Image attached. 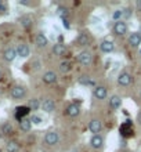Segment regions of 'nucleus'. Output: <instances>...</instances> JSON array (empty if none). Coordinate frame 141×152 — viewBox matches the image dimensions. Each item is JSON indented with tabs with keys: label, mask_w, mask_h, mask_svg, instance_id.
Segmentation results:
<instances>
[{
	"label": "nucleus",
	"mask_w": 141,
	"mask_h": 152,
	"mask_svg": "<svg viewBox=\"0 0 141 152\" xmlns=\"http://www.w3.org/2000/svg\"><path fill=\"white\" fill-rule=\"evenodd\" d=\"M77 83L83 84V86H89V84H93V80L89 75H82L79 79H77Z\"/></svg>",
	"instance_id": "25"
},
{
	"label": "nucleus",
	"mask_w": 141,
	"mask_h": 152,
	"mask_svg": "<svg viewBox=\"0 0 141 152\" xmlns=\"http://www.w3.org/2000/svg\"><path fill=\"white\" fill-rule=\"evenodd\" d=\"M31 122H32L33 124H40V123H42V119H40V118H39V116L33 115L32 118H31Z\"/></svg>",
	"instance_id": "32"
},
{
	"label": "nucleus",
	"mask_w": 141,
	"mask_h": 152,
	"mask_svg": "<svg viewBox=\"0 0 141 152\" xmlns=\"http://www.w3.org/2000/svg\"><path fill=\"white\" fill-rule=\"evenodd\" d=\"M121 147H122V148H125V147H126V140H125V138L121 141Z\"/></svg>",
	"instance_id": "37"
},
{
	"label": "nucleus",
	"mask_w": 141,
	"mask_h": 152,
	"mask_svg": "<svg viewBox=\"0 0 141 152\" xmlns=\"http://www.w3.org/2000/svg\"><path fill=\"white\" fill-rule=\"evenodd\" d=\"M20 22H21V25H22L24 28L28 29V28H31V26H32L33 20L29 15H24V17H21V18H20Z\"/></svg>",
	"instance_id": "24"
},
{
	"label": "nucleus",
	"mask_w": 141,
	"mask_h": 152,
	"mask_svg": "<svg viewBox=\"0 0 141 152\" xmlns=\"http://www.w3.org/2000/svg\"><path fill=\"white\" fill-rule=\"evenodd\" d=\"M57 73L54 72V71H47V72L43 73V82H45L46 84H53L57 82Z\"/></svg>",
	"instance_id": "13"
},
{
	"label": "nucleus",
	"mask_w": 141,
	"mask_h": 152,
	"mask_svg": "<svg viewBox=\"0 0 141 152\" xmlns=\"http://www.w3.org/2000/svg\"><path fill=\"white\" fill-rule=\"evenodd\" d=\"M17 54L20 57H22V58H26V57H29V54H31V50H29L28 44H20L18 47H17Z\"/></svg>",
	"instance_id": "17"
},
{
	"label": "nucleus",
	"mask_w": 141,
	"mask_h": 152,
	"mask_svg": "<svg viewBox=\"0 0 141 152\" xmlns=\"http://www.w3.org/2000/svg\"><path fill=\"white\" fill-rule=\"evenodd\" d=\"M10 96L14 100H21V98H24L26 96V88L24 86H14L11 88V91H10Z\"/></svg>",
	"instance_id": "4"
},
{
	"label": "nucleus",
	"mask_w": 141,
	"mask_h": 152,
	"mask_svg": "<svg viewBox=\"0 0 141 152\" xmlns=\"http://www.w3.org/2000/svg\"><path fill=\"white\" fill-rule=\"evenodd\" d=\"M100 50L102 53L109 54V53H112L113 50H115V44H113V42H111V40H104V42H101V44H100Z\"/></svg>",
	"instance_id": "14"
},
{
	"label": "nucleus",
	"mask_w": 141,
	"mask_h": 152,
	"mask_svg": "<svg viewBox=\"0 0 141 152\" xmlns=\"http://www.w3.org/2000/svg\"><path fill=\"white\" fill-rule=\"evenodd\" d=\"M129 44L132 46V47L137 48L138 46L141 44V33L140 32L130 33V36H129Z\"/></svg>",
	"instance_id": "12"
},
{
	"label": "nucleus",
	"mask_w": 141,
	"mask_h": 152,
	"mask_svg": "<svg viewBox=\"0 0 141 152\" xmlns=\"http://www.w3.org/2000/svg\"><path fill=\"white\" fill-rule=\"evenodd\" d=\"M53 53H54V56L61 57L65 53V46L62 43H56L53 46Z\"/></svg>",
	"instance_id": "21"
},
{
	"label": "nucleus",
	"mask_w": 141,
	"mask_h": 152,
	"mask_svg": "<svg viewBox=\"0 0 141 152\" xmlns=\"http://www.w3.org/2000/svg\"><path fill=\"white\" fill-rule=\"evenodd\" d=\"M89 130L93 133L94 136L100 134L101 130H102V122L100 119H91L89 123Z\"/></svg>",
	"instance_id": "7"
},
{
	"label": "nucleus",
	"mask_w": 141,
	"mask_h": 152,
	"mask_svg": "<svg viewBox=\"0 0 141 152\" xmlns=\"http://www.w3.org/2000/svg\"><path fill=\"white\" fill-rule=\"evenodd\" d=\"M6 151L7 152H18L20 151V144L17 141H8L6 145Z\"/></svg>",
	"instance_id": "23"
},
{
	"label": "nucleus",
	"mask_w": 141,
	"mask_h": 152,
	"mask_svg": "<svg viewBox=\"0 0 141 152\" xmlns=\"http://www.w3.org/2000/svg\"><path fill=\"white\" fill-rule=\"evenodd\" d=\"M77 60L83 66H90L91 62H93V54L89 51V50H83V51L79 54Z\"/></svg>",
	"instance_id": "2"
},
{
	"label": "nucleus",
	"mask_w": 141,
	"mask_h": 152,
	"mask_svg": "<svg viewBox=\"0 0 141 152\" xmlns=\"http://www.w3.org/2000/svg\"><path fill=\"white\" fill-rule=\"evenodd\" d=\"M136 8H137V11L141 12V0H137V1H136Z\"/></svg>",
	"instance_id": "33"
},
{
	"label": "nucleus",
	"mask_w": 141,
	"mask_h": 152,
	"mask_svg": "<svg viewBox=\"0 0 141 152\" xmlns=\"http://www.w3.org/2000/svg\"><path fill=\"white\" fill-rule=\"evenodd\" d=\"M119 133H121L122 138H129V137H133V123L132 120H126L125 123L121 124L119 127Z\"/></svg>",
	"instance_id": "1"
},
{
	"label": "nucleus",
	"mask_w": 141,
	"mask_h": 152,
	"mask_svg": "<svg viewBox=\"0 0 141 152\" xmlns=\"http://www.w3.org/2000/svg\"><path fill=\"white\" fill-rule=\"evenodd\" d=\"M1 133H3V134H6V136H7V134H11V133H12V126H11V123L6 122V123L1 126Z\"/></svg>",
	"instance_id": "28"
},
{
	"label": "nucleus",
	"mask_w": 141,
	"mask_h": 152,
	"mask_svg": "<svg viewBox=\"0 0 141 152\" xmlns=\"http://www.w3.org/2000/svg\"><path fill=\"white\" fill-rule=\"evenodd\" d=\"M65 113L68 116H71V118H76L80 113V107L76 104H71V105H68V108L65 109Z\"/></svg>",
	"instance_id": "15"
},
{
	"label": "nucleus",
	"mask_w": 141,
	"mask_h": 152,
	"mask_svg": "<svg viewBox=\"0 0 141 152\" xmlns=\"http://www.w3.org/2000/svg\"><path fill=\"white\" fill-rule=\"evenodd\" d=\"M121 105H122V98L119 96H112L111 98H109V108L111 109H118V108H121Z\"/></svg>",
	"instance_id": "18"
},
{
	"label": "nucleus",
	"mask_w": 141,
	"mask_h": 152,
	"mask_svg": "<svg viewBox=\"0 0 141 152\" xmlns=\"http://www.w3.org/2000/svg\"><path fill=\"white\" fill-rule=\"evenodd\" d=\"M113 33L116 36H123V35L127 33V25H126L125 21L122 20V21L115 22V25H113Z\"/></svg>",
	"instance_id": "5"
},
{
	"label": "nucleus",
	"mask_w": 141,
	"mask_h": 152,
	"mask_svg": "<svg viewBox=\"0 0 141 152\" xmlns=\"http://www.w3.org/2000/svg\"><path fill=\"white\" fill-rule=\"evenodd\" d=\"M42 109L47 113L54 112V109H56V102H54V100H53V98H46V100H43V102H42Z\"/></svg>",
	"instance_id": "9"
},
{
	"label": "nucleus",
	"mask_w": 141,
	"mask_h": 152,
	"mask_svg": "<svg viewBox=\"0 0 141 152\" xmlns=\"http://www.w3.org/2000/svg\"><path fill=\"white\" fill-rule=\"evenodd\" d=\"M0 11H6V4L3 1H0Z\"/></svg>",
	"instance_id": "34"
},
{
	"label": "nucleus",
	"mask_w": 141,
	"mask_h": 152,
	"mask_svg": "<svg viewBox=\"0 0 141 152\" xmlns=\"http://www.w3.org/2000/svg\"><path fill=\"white\" fill-rule=\"evenodd\" d=\"M58 141H60V134L57 132H48L46 133V136H45V142L47 145H56L58 144Z\"/></svg>",
	"instance_id": "6"
},
{
	"label": "nucleus",
	"mask_w": 141,
	"mask_h": 152,
	"mask_svg": "<svg viewBox=\"0 0 141 152\" xmlns=\"http://www.w3.org/2000/svg\"><path fill=\"white\" fill-rule=\"evenodd\" d=\"M48 43L47 37L45 36V33H37L36 35V46L37 47H46Z\"/></svg>",
	"instance_id": "20"
},
{
	"label": "nucleus",
	"mask_w": 141,
	"mask_h": 152,
	"mask_svg": "<svg viewBox=\"0 0 141 152\" xmlns=\"http://www.w3.org/2000/svg\"><path fill=\"white\" fill-rule=\"evenodd\" d=\"M93 96L97 100H105L107 96H108V91H107V87L105 86H96L93 90Z\"/></svg>",
	"instance_id": "8"
},
{
	"label": "nucleus",
	"mask_w": 141,
	"mask_h": 152,
	"mask_svg": "<svg viewBox=\"0 0 141 152\" xmlns=\"http://www.w3.org/2000/svg\"><path fill=\"white\" fill-rule=\"evenodd\" d=\"M90 145L93 147L94 149H101L102 145H104V137L101 134H97V136H93L91 140H90Z\"/></svg>",
	"instance_id": "10"
},
{
	"label": "nucleus",
	"mask_w": 141,
	"mask_h": 152,
	"mask_svg": "<svg viewBox=\"0 0 141 152\" xmlns=\"http://www.w3.org/2000/svg\"><path fill=\"white\" fill-rule=\"evenodd\" d=\"M57 15L61 17L62 20H66V15H68V10L64 7H58V10H57Z\"/></svg>",
	"instance_id": "29"
},
{
	"label": "nucleus",
	"mask_w": 141,
	"mask_h": 152,
	"mask_svg": "<svg viewBox=\"0 0 141 152\" xmlns=\"http://www.w3.org/2000/svg\"><path fill=\"white\" fill-rule=\"evenodd\" d=\"M140 97H141V91H140Z\"/></svg>",
	"instance_id": "39"
},
{
	"label": "nucleus",
	"mask_w": 141,
	"mask_h": 152,
	"mask_svg": "<svg viewBox=\"0 0 141 152\" xmlns=\"http://www.w3.org/2000/svg\"><path fill=\"white\" fill-rule=\"evenodd\" d=\"M132 82H133V76L130 75L129 72H126V71L121 72L119 73V76H118V84H119V86L127 87V86L132 84Z\"/></svg>",
	"instance_id": "3"
},
{
	"label": "nucleus",
	"mask_w": 141,
	"mask_h": 152,
	"mask_svg": "<svg viewBox=\"0 0 141 152\" xmlns=\"http://www.w3.org/2000/svg\"><path fill=\"white\" fill-rule=\"evenodd\" d=\"M112 18L115 21H122V18H123V10H116V11L112 14Z\"/></svg>",
	"instance_id": "30"
},
{
	"label": "nucleus",
	"mask_w": 141,
	"mask_h": 152,
	"mask_svg": "<svg viewBox=\"0 0 141 152\" xmlns=\"http://www.w3.org/2000/svg\"><path fill=\"white\" fill-rule=\"evenodd\" d=\"M137 122H138V124H141V111L137 113Z\"/></svg>",
	"instance_id": "36"
},
{
	"label": "nucleus",
	"mask_w": 141,
	"mask_h": 152,
	"mask_svg": "<svg viewBox=\"0 0 141 152\" xmlns=\"http://www.w3.org/2000/svg\"><path fill=\"white\" fill-rule=\"evenodd\" d=\"M132 14H133V11H132V8H130V7L123 8V18H125V20L130 18V17H132Z\"/></svg>",
	"instance_id": "31"
},
{
	"label": "nucleus",
	"mask_w": 141,
	"mask_h": 152,
	"mask_svg": "<svg viewBox=\"0 0 141 152\" xmlns=\"http://www.w3.org/2000/svg\"><path fill=\"white\" fill-rule=\"evenodd\" d=\"M60 71L62 73L69 72V71H71V62H69V61H62L60 64Z\"/></svg>",
	"instance_id": "27"
},
{
	"label": "nucleus",
	"mask_w": 141,
	"mask_h": 152,
	"mask_svg": "<svg viewBox=\"0 0 141 152\" xmlns=\"http://www.w3.org/2000/svg\"><path fill=\"white\" fill-rule=\"evenodd\" d=\"M62 25H64L66 29H69V24H68V20H62Z\"/></svg>",
	"instance_id": "35"
},
{
	"label": "nucleus",
	"mask_w": 141,
	"mask_h": 152,
	"mask_svg": "<svg viewBox=\"0 0 141 152\" xmlns=\"http://www.w3.org/2000/svg\"><path fill=\"white\" fill-rule=\"evenodd\" d=\"M20 129L25 133L29 132V130L32 129V122H31V119H26V118H25V119L21 120L20 122Z\"/></svg>",
	"instance_id": "22"
},
{
	"label": "nucleus",
	"mask_w": 141,
	"mask_h": 152,
	"mask_svg": "<svg viewBox=\"0 0 141 152\" xmlns=\"http://www.w3.org/2000/svg\"><path fill=\"white\" fill-rule=\"evenodd\" d=\"M89 42H90V37H89V35H87V33H80V35L77 36V39H76L77 46H80V47L87 46V44H89Z\"/></svg>",
	"instance_id": "19"
},
{
	"label": "nucleus",
	"mask_w": 141,
	"mask_h": 152,
	"mask_svg": "<svg viewBox=\"0 0 141 152\" xmlns=\"http://www.w3.org/2000/svg\"><path fill=\"white\" fill-rule=\"evenodd\" d=\"M17 56H18V54H17V48H12V47L6 48L3 53V58H4V61H7V62H12V61L15 60Z\"/></svg>",
	"instance_id": "11"
},
{
	"label": "nucleus",
	"mask_w": 141,
	"mask_h": 152,
	"mask_svg": "<svg viewBox=\"0 0 141 152\" xmlns=\"http://www.w3.org/2000/svg\"><path fill=\"white\" fill-rule=\"evenodd\" d=\"M29 111H31L29 107H18V108L15 109V118L18 119V122L25 119V116L29 113Z\"/></svg>",
	"instance_id": "16"
},
{
	"label": "nucleus",
	"mask_w": 141,
	"mask_h": 152,
	"mask_svg": "<svg viewBox=\"0 0 141 152\" xmlns=\"http://www.w3.org/2000/svg\"><path fill=\"white\" fill-rule=\"evenodd\" d=\"M29 108H31V111H36V109H39V107H42V104L39 102V100L37 98H32V100H29Z\"/></svg>",
	"instance_id": "26"
},
{
	"label": "nucleus",
	"mask_w": 141,
	"mask_h": 152,
	"mask_svg": "<svg viewBox=\"0 0 141 152\" xmlns=\"http://www.w3.org/2000/svg\"><path fill=\"white\" fill-rule=\"evenodd\" d=\"M73 152H79V151H73Z\"/></svg>",
	"instance_id": "38"
}]
</instances>
